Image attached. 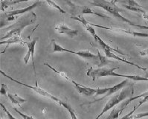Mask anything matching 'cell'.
Wrapping results in <instances>:
<instances>
[{
	"label": "cell",
	"mask_w": 148,
	"mask_h": 119,
	"mask_svg": "<svg viewBox=\"0 0 148 119\" xmlns=\"http://www.w3.org/2000/svg\"><path fill=\"white\" fill-rule=\"evenodd\" d=\"M119 67L116 68H90L87 70L86 75L89 77H92L93 81H95L96 78H99L101 77H108V76H112V77H126L127 79L132 80L134 81H148V77H141L138 75H121V74L116 73L115 72L116 69H119Z\"/></svg>",
	"instance_id": "obj_1"
},
{
	"label": "cell",
	"mask_w": 148,
	"mask_h": 119,
	"mask_svg": "<svg viewBox=\"0 0 148 119\" xmlns=\"http://www.w3.org/2000/svg\"><path fill=\"white\" fill-rule=\"evenodd\" d=\"M36 19H37V16L33 12H30L27 16H22L14 24L11 25L8 28L3 29L4 31H7L8 33L1 38V40H4L5 39H8L12 37H16V36H21V33L23 29L25 27L34 23L36 22Z\"/></svg>",
	"instance_id": "obj_2"
},
{
	"label": "cell",
	"mask_w": 148,
	"mask_h": 119,
	"mask_svg": "<svg viewBox=\"0 0 148 119\" xmlns=\"http://www.w3.org/2000/svg\"><path fill=\"white\" fill-rule=\"evenodd\" d=\"M133 94H134V89H133V83H131L129 86H127L125 87H124L122 89V91L119 92L118 94L114 95L113 97H112L110 100L108 101V102L106 103V105L104 106V107L103 108L102 111L101 112V113L97 116L96 118H99L101 116H102L105 112H106L109 109H112V107H115L116 105H118L119 103H121V101H123L124 100L127 99V98H131V97L133 96Z\"/></svg>",
	"instance_id": "obj_3"
},
{
	"label": "cell",
	"mask_w": 148,
	"mask_h": 119,
	"mask_svg": "<svg viewBox=\"0 0 148 119\" xmlns=\"http://www.w3.org/2000/svg\"><path fill=\"white\" fill-rule=\"evenodd\" d=\"M92 5L96 6V7H99L103 8V10L106 11L112 15H113L115 18H118L119 20L124 23H129L130 25L132 23V21H130L129 19L125 18L121 14V12H124V10L120 8L119 7L116 5L115 4L114 1L112 2H107L106 0H92V2H91Z\"/></svg>",
	"instance_id": "obj_4"
},
{
	"label": "cell",
	"mask_w": 148,
	"mask_h": 119,
	"mask_svg": "<svg viewBox=\"0 0 148 119\" xmlns=\"http://www.w3.org/2000/svg\"><path fill=\"white\" fill-rule=\"evenodd\" d=\"M0 73L2 74V75L5 76V77H8V79H10L11 81H14V82L16 83L20 84V85H22V86H25V87L29 88V89H32V90H34L35 92L37 93V94H39V95H41V96H43V97H45V98H49V99H51V100H52V101H55L56 103H59L60 105H61V104H62V103H63V101H62L60 99H59L58 98L55 97L54 95H52L51 94H50V93H49L48 92L45 91V90H44V89H41L40 87H39V86H37V83H36V86H30V85H28V84H26V83H22V82H20V81H16V80L14 79L13 77H11V76L8 75L7 74H5L4 72H2V70H0Z\"/></svg>",
	"instance_id": "obj_5"
},
{
	"label": "cell",
	"mask_w": 148,
	"mask_h": 119,
	"mask_svg": "<svg viewBox=\"0 0 148 119\" xmlns=\"http://www.w3.org/2000/svg\"><path fill=\"white\" fill-rule=\"evenodd\" d=\"M71 14H73V16H79V15H84V14H95L98 16L103 18H107L108 16L103 14H99V13L95 12L92 9L86 6H80V5H75L71 4Z\"/></svg>",
	"instance_id": "obj_6"
},
{
	"label": "cell",
	"mask_w": 148,
	"mask_h": 119,
	"mask_svg": "<svg viewBox=\"0 0 148 119\" xmlns=\"http://www.w3.org/2000/svg\"><path fill=\"white\" fill-rule=\"evenodd\" d=\"M130 83H130L129 80L127 78L126 80H124V81H121L120 83L117 84V85H115V86H112V87H110V89H109V91L107 92L106 94H105L104 96H103V98H99V99H96V100H95V101H93V102H89V103H84V104H83V105H85V104H92V103H96V102H98V101H100L103 100V99H105L106 97L110 96V95H112V94H115V93L119 92L121 89H122L124 87H125V86H129Z\"/></svg>",
	"instance_id": "obj_7"
},
{
	"label": "cell",
	"mask_w": 148,
	"mask_h": 119,
	"mask_svg": "<svg viewBox=\"0 0 148 119\" xmlns=\"http://www.w3.org/2000/svg\"><path fill=\"white\" fill-rule=\"evenodd\" d=\"M37 40H38V37H36L33 40L30 41V42H25L27 46H28V52H27L26 55L24 57V63L25 64H28V61H29L30 58L32 57V65L34 67V75L36 77V72H35V63H34V51H35V46L37 43Z\"/></svg>",
	"instance_id": "obj_8"
},
{
	"label": "cell",
	"mask_w": 148,
	"mask_h": 119,
	"mask_svg": "<svg viewBox=\"0 0 148 119\" xmlns=\"http://www.w3.org/2000/svg\"><path fill=\"white\" fill-rule=\"evenodd\" d=\"M40 4H42V2L40 1V0H37V2H35L32 5L28 6V7L25 8H23V9H18V10H15V11H10V12L8 13H6L5 16H7L8 20V21H11V20H14V16L19 15V14H24V13H26V12H30V11H32V10H33L34 8H37L39 5H40Z\"/></svg>",
	"instance_id": "obj_9"
},
{
	"label": "cell",
	"mask_w": 148,
	"mask_h": 119,
	"mask_svg": "<svg viewBox=\"0 0 148 119\" xmlns=\"http://www.w3.org/2000/svg\"><path fill=\"white\" fill-rule=\"evenodd\" d=\"M71 82L75 85V89H77V91L78 92L79 94L80 95H83L84 96H92V95H95L97 92V89H92V88L87 87V86H81L79 83L75 82V81L71 80Z\"/></svg>",
	"instance_id": "obj_10"
},
{
	"label": "cell",
	"mask_w": 148,
	"mask_h": 119,
	"mask_svg": "<svg viewBox=\"0 0 148 119\" xmlns=\"http://www.w3.org/2000/svg\"><path fill=\"white\" fill-rule=\"evenodd\" d=\"M55 30H57L60 34H67L69 37H70L71 38H73V37H76V36L78 35L79 31L75 29H71L69 27L66 25L63 24V23H60L58 24L57 26L55 27Z\"/></svg>",
	"instance_id": "obj_11"
},
{
	"label": "cell",
	"mask_w": 148,
	"mask_h": 119,
	"mask_svg": "<svg viewBox=\"0 0 148 119\" xmlns=\"http://www.w3.org/2000/svg\"><path fill=\"white\" fill-rule=\"evenodd\" d=\"M103 51H104L105 55L106 56V57L113 58V59L117 60H119V61H121V62H123V63H127V64L136 67V68H139V69H141V70H143V71H147L146 68H144V67L141 66L137 65L136 63H132V62L128 61V60H124V59H123V58H121L120 57L117 56L116 54H114V53L112 52V51H110V50H108V49H103Z\"/></svg>",
	"instance_id": "obj_12"
},
{
	"label": "cell",
	"mask_w": 148,
	"mask_h": 119,
	"mask_svg": "<svg viewBox=\"0 0 148 119\" xmlns=\"http://www.w3.org/2000/svg\"><path fill=\"white\" fill-rule=\"evenodd\" d=\"M124 7L130 11H135V12H141L143 14H146V11L142 8L139 4L136 2L135 0H127V5H125Z\"/></svg>",
	"instance_id": "obj_13"
},
{
	"label": "cell",
	"mask_w": 148,
	"mask_h": 119,
	"mask_svg": "<svg viewBox=\"0 0 148 119\" xmlns=\"http://www.w3.org/2000/svg\"><path fill=\"white\" fill-rule=\"evenodd\" d=\"M16 43H19L20 45H25V42L23 41V39L20 37V36H16V37H10L7 40H1L0 42V44L1 45H7V47L6 48H8V46L11 44H16Z\"/></svg>",
	"instance_id": "obj_14"
},
{
	"label": "cell",
	"mask_w": 148,
	"mask_h": 119,
	"mask_svg": "<svg viewBox=\"0 0 148 119\" xmlns=\"http://www.w3.org/2000/svg\"><path fill=\"white\" fill-rule=\"evenodd\" d=\"M72 54H77L78 56L81 57L85 59L89 60H99V57L98 55H95V54H92V53L89 52V51H72Z\"/></svg>",
	"instance_id": "obj_15"
},
{
	"label": "cell",
	"mask_w": 148,
	"mask_h": 119,
	"mask_svg": "<svg viewBox=\"0 0 148 119\" xmlns=\"http://www.w3.org/2000/svg\"><path fill=\"white\" fill-rule=\"evenodd\" d=\"M8 97L10 99V101H11V103L13 104H17V105L20 106L22 103L26 102V99H24V98L19 97L17 94H11V93H8Z\"/></svg>",
	"instance_id": "obj_16"
},
{
	"label": "cell",
	"mask_w": 148,
	"mask_h": 119,
	"mask_svg": "<svg viewBox=\"0 0 148 119\" xmlns=\"http://www.w3.org/2000/svg\"><path fill=\"white\" fill-rule=\"evenodd\" d=\"M94 39H95V40L96 42H98V44H99L100 46H101V47L102 48V49H108V50H110V51H115V52H119V54H123V55H124V54H123V53L121 52L120 51H119V50H116V49H112V48L110 47V46H109L108 44H106V42H105L104 41H103V40H102V39L101 38V37H98V35H96L95 37H94Z\"/></svg>",
	"instance_id": "obj_17"
},
{
	"label": "cell",
	"mask_w": 148,
	"mask_h": 119,
	"mask_svg": "<svg viewBox=\"0 0 148 119\" xmlns=\"http://www.w3.org/2000/svg\"><path fill=\"white\" fill-rule=\"evenodd\" d=\"M51 44H52V52H68L71 53L72 52L71 50H69V49H65V48L62 47L61 46H60L59 44H58L55 42L54 40H51Z\"/></svg>",
	"instance_id": "obj_18"
},
{
	"label": "cell",
	"mask_w": 148,
	"mask_h": 119,
	"mask_svg": "<svg viewBox=\"0 0 148 119\" xmlns=\"http://www.w3.org/2000/svg\"><path fill=\"white\" fill-rule=\"evenodd\" d=\"M147 101H148V93H147V94L146 95H145V97H144V98H143L142 100L140 101L139 103H138L137 105H136V107H135L134 108H133V109H132V110L131 111V112H130V113H128V115H127V116H124V117H123V118H129L130 116H131V115H132V114H133V112H134L135 111H136V109H137L138 108V107H141V106L142 105V104H144V103H146Z\"/></svg>",
	"instance_id": "obj_19"
},
{
	"label": "cell",
	"mask_w": 148,
	"mask_h": 119,
	"mask_svg": "<svg viewBox=\"0 0 148 119\" xmlns=\"http://www.w3.org/2000/svg\"><path fill=\"white\" fill-rule=\"evenodd\" d=\"M61 106H63L64 108H66L67 110L69 111V112L70 113V115H71V118H75V119H77V116L75 115V110H74L73 107H71V106L70 105L69 103H67V102H64L63 101V103H62V104H61Z\"/></svg>",
	"instance_id": "obj_20"
},
{
	"label": "cell",
	"mask_w": 148,
	"mask_h": 119,
	"mask_svg": "<svg viewBox=\"0 0 148 119\" xmlns=\"http://www.w3.org/2000/svg\"><path fill=\"white\" fill-rule=\"evenodd\" d=\"M98 57H99V64H98V66L101 67L102 66H105L106 65V64H109L110 63H112V61H110V60H109L107 58H106V57H103V55H101V54L100 53L99 50H98Z\"/></svg>",
	"instance_id": "obj_21"
},
{
	"label": "cell",
	"mask_w": 148,
	"mask_h": 119,
	"mask_svg": "<svg viewBox=\"0 0 148 119\" xmlns=\"http://www.w3.org/2000/svg\"><path fill=\"white\" fill-rule=\"evenodd\" d=\"M120 113H121V108L119 107H116V108L113 109L112 110L111 113H110V116L107 117V118H112V119L118 118H119V115H120Z\"/></svg>",
	"instance_id": "obj_22"
},
{
	"label": "cell",
	"mask_w": 148,
	"mask_h": 119,
	"mask_svg": "<svg viewBox=\"0 0 148 119\" xmlns=\"http://www.w3.org/2000/svg\"><path fill=\"white\" fill-rule=\"evenodd\" d=\"M45 66H47L49 67V68H51V70L54 71V72H55V73H58L60 76H61V77H63V78H65V79H66V80H67V81H71V79L70 78V77H69L68 76L66 75V74L63 73V72H59V71L56 70L55 68H53V67L51 66V65H49V63H45Z\"/></svg>",
	"instance_id": "obj_23"
},
{
	"label": "cell",
	"mask_w": 148,
	"mask_h": 119,
	"mask_svg": "<svg viewBox=\"0 0 148 119\" xmlns=\"http://www.w3.org/2000/svg\"><path fill=\"white\" fill-rule=\"evenodd\" d=\"M45 2H47V3L49 5L51 6V7L55 8L58 9V11H59L60 13H62V14H66V11H65L64 10H63V9L62 8L60 7V6L58 5V4H56L55 2H53L52 0H45Z\"/></svg>",
	"instance_id": "obj_24"
},
{
	"label": "cell",
	"mask_w": 148,
	"mask_h": 119,
	"mask_svg": "<svg viewBox=\"0 0 148 119\" xmlns=\"http://www.w3.org/2000/svg\"><path fill=\"white\" fill-rule=\"evenodd\" d=\"M109 89H110V87H108V88H98V89H97V92H96L95 95H97V96H99V95H105V94H106V93L109 91Z\"/></svg>",
	"instance_id": "obj_25"
},
{
	"label": "cell",
	"mask_w": 148,
	"mask_h": 119,
	"mask_svg": "<svg viewBox=\"0 0 148 119\" xmlns=\"http://www.w3.org/2000/svg\"><path fill=\"white\" fill-rule=\"evenodd\" d=\"M8 86L6 84H1V89H0V94L1 95L6 96L8 94Z\"/></svg>",
	"instance_id": "obj_26"
},
{
	"label": "cell",
	"mask_w": 148,
	"mask_h": 119,
	"mask_svg": "<svg viewBox=\"0 0 148 119\" xmlns=\"http://www.w3.org/2000/svg\"><path fill=\"white\" fill-rule=\"evenodd\" d=\"M144 117H148V112L138 113L137 115H135V116H130L128 118H141Z\"/></svg>",
	"instance_id": "obj_27"
},
{
	"label": "cell",
	"mask_w": 148,
	"mask_h": 119,
	"mask_svg": "<svg viewBox=\"0 0 148 119\" xmlns=\"http://www.w3.org/2000/svg\"><path fill=\"white\" fill-rule=\"evenodd\" d=\"M0 106H1V107H2V109L4 110V112H5V113L8 115V118H9V119H17L16 117H14V116H12V115L10 113V112H9L7 109H6V107L4 106V104H2V103H0Z\"/></svg>",
	"instance_id": "obj_28"
},
{
	"label": "cell",
	"mask_w": 148,
	"mask_h": 119,
	"mask_svg": "<svg viewBox=\"0 0 148 119\" xmlns=\"http://www.w3.org/2000/svg\"><path fill=\"white\" fill-rule=\"evenodd\" d=\"M14 109L15 111H16V112H17L18 114H19V115H20V116H22V117L24 119H29V118H34V117L33 116H26V115H24V114L23 113H22L21 112H20V111H19L16 108H15V107H14Z\"/></svg>",
	"instance_id": "obj_29"
},
{
	"label": "cell",
	"mask_w": 148,
	"mask_h": 119,
	"mask_svg": "<svg viewBox=\"0 0 148 119\" xmlns=\"http://www.w3.org/2000/svg\"><path fill=\"white\" fill-rule=\"evenodd\" d=\"M130 25H132V26L137 27V28H140V29H143V30H148V26H146V25H136V24H134V23H131Z\"/></svg>",
	"instance_id": "obj_30"
},
{
	"label": "cell",
	"mask_w": 148,
	"mask_h": 119,
	"mask_svg": "<svg viewBox=\"0 0 148 119\" xmlns=\"http://www.w3.org/2000/svg\"><path fill=\"white\" fill-rule=\"evenodd\" d=\"M140 54H141V56H142V57L147 56L148 55V49H145V50H143V51H140Z\"/></svg>",
	"instance_id": "obj_31"
},
{
	"label": "cell",
	"mask_w": 148,
	"mask_h": 119,
	"mask_svg": "<svg viewBox=\"0 0 148 119\" xmlns=\"http://www.w3.org/2000/svg\"><path fill=\"white\" fill-rule=\"evenodd\" d=\"M26 1H29V0H16V1H14V2H11V5H13V4H16V3H19V2H26ZM63 1H67V0H63Z\"/></svg>",
	"instance_id": "obj_32"
},
{
	"label": "cell",
	"mask_w": 148,
	"mask_h": 119,
	"mask_svg": "<svg viewBox=\"0 0 148 119\" xmlns=\"http://www.w3.org/2000/svg\"><path fill=\"white\" fill-rule=\"evenodd\" d=\"M145 77H148V73H147V72H145Z\"/></svg>",
	"instance_id": "obj_33"
},
{
	"label": "cell",
	"mask_w": 148,
	"mask_h": 119,
	"mask_svg": "<svg viewBox=\"0 0 148 119\" xmlns=\"http://www.w3.org/2000/svg\"><path fill=\"white\" fill-rule=\"evenodd\" d=\"M2 1H5V0H1V2H2Z\"/></svg>",
	"instance_id": "obj_34"
}]
</instances>
